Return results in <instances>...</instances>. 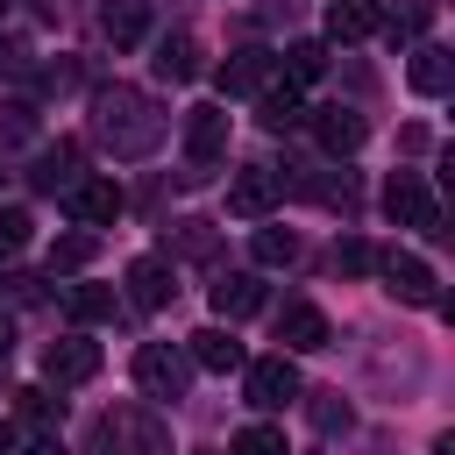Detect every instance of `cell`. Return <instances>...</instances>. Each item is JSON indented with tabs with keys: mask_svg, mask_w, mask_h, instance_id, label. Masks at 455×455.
Segmentation results:
<instances>
[{
	"mask_svg": "<svg viewBox=\"0 0 455 455\" xmlns=\"http://www.w3.org/2000/svg\"><path fill=\"white\" fill-rule=\"evenodd\" d=\"M92 135H100V149L107 156H149L156 142H164V114H156V100L149 92H135V85H100L92 92Z\"/></svg>",
	"mask_w": 455,
	"mask_h": 455,
	"instance_id": "obj_1",
	"label": "cell"
},
{
	"mask_svg": "<svg viewBox=\"0 0 455 455\" xmlns=\"http://www.w3.org/2000/svg\"><path fill=\"white\" fill-rule=\"evenodd\" d=\"M92 441H100V455H171V427L149 405H114Z\"/></svg>",
	"mask_w": 455,
	"mask_h": 455,
	"instance_id": "obj_2",
	"label": "cell"
},
{
	"mask_svg": "<svg viewBox=\"0 0 455 455\" xmlns=\"http://www.w3.org/2000/svg\"><path fill=\"white\" fill-rule=\"evenodd\" d=\"M384 213L398 220V228H441V199H434V185L419 178V171H398L391 185H384Z\"/></svg>",
	"mask_w": 455,
	"mask_h": 455,
	"instance_id": "obj_3",
	"label": "cell"
},
{
	"mask_svg": "<svg viewBox=\"0 0 455 455\" xmlns=\"http://www.w3.org/2000/svg\"><path fill=\"white\" fill-rule=\"evenodd\" d=\"M185 377H192V363H185L171 341H142V348H135V384H142V398H185Z\"/></svg>",
	"mask_w": 455,
	"mask_h": 455,
	"instance_id": "obj_4",
	"label": "cell"
},
{
	"mask_svg": "<svg viewBox=\"0 0 455 455\" xmlns=\"http://www.w3.org/2000/svg\"><path fill=\"white\" fill-rule=\"evenodd\" d=\"M242 398H249L256 412H284V405L299 398V370H291V355H263V363H249V370H242Z\"/></svg>",
	"mask_w": 455,
	"mask_h": 455,
	"instance_id": "obj_5",
	"label": "cell"
},
{
	"mask_svg": "<svg viewBox=\"0 0 455 455\" xmlns=\"http://www.w3.org/2000/svg\"><path fill=\"white\" fill-rule=\"evenodd\" d=\"M220 149H228V114L220 107H192L185 114V156H192L185 178H206V164H220Z\"/></svg>",
	"mask_w": 455,
	"mask_h": 455,
	"instance_id": "obj_6",
	"label": "cell"
},
{
	"mask_svg": "<svg viewBox=\"0 0 455 455\" xmlns=\"http://www.w3.org/2000/svg\"><path fill=\"white\" fill-rule=\"evenodd\" d=\"M100 370V341H85V334H64V341H50L43 348V377L64 391V384H85Z\"/></svg>",
	"mask_w": 455,
	"mask_h": 455,
	"instance_id": "obj_7",
	"label": "cell"
},
{
	"mask_svg": "<svg viewBox=\"0 0 455 455\" xmlns=\"http://www.w3.org/2000/svg\"><path fill=\"white\" fill-rule=\"evenodd\" d=\"M121 206H128V192H121L114 178H78V185H71V213H78L85 228H114Z\"/></svg>",
	"mask_w": 455,
	"mask_h": 455,
	"instance_id": "obj_8",
	"label": "cell"
},
{
	"mask_svg": "<svg viewBox=\"0 0 455 455\" xmlns=\"http://www.w3.org/2000/svg\"><path fill=\"white\" fill-rule=\"evenodd\" d=\"M377 270H384V284H391V299H405V306H434V270H427L419 256H405V249H391V256H377Z\"/></svg>",
	"mask_w": 455,
	"mask_h": 455,
	"instance_id": "obj_9",
	"label": "cell"
},
{
	"mask_svg": "<svg viewBox=\"0 0 455 455\" xmlns=\"http://www.w3.org/2000/svg\"><path fill=\"white\" fill-rule=\"evenodd\" d=\"M263 85H277V57H270V50H235V57L220 64V92H228V100L263 92Z\"/></svg>",
	"mask_w": 455,
	"mask_h": 455,
	"instance_id": "obj_10",
	"label": "cell"
},
{
	"mask_svg": "<svg viewBox=\"0 0 455 455\" xmlns=\"http://www.w3.org/2000/svg\"><path fill=\"white\" fill-rule=\"evenodd\" d=\"M277 341L306 355V348H327L334 334H327V313H320V306H306V299H291V306L277 313Z\"/></svg>",
	"mask_w": 455,
	"mask_h": 455,
	"instance_id": "obj_11",
	"label": "cell"
},
{
	"mask_svg": "<svg viewBox=\"0 0 455 455\" xmlns=\"http://www.w3.org/2000/svg\"><path fill=\"white\" fill-rule=\"evenodd\" d=\"M100 36L114 50H135L149 36V0H100Z\"/></svg>",
	"mask_w": 455,
	"mask_h": 455,
	"instance_id": "obj_12",
	"label": "cell"
},
{
	"mask_svg": "<svg viewBox=\"0 0 455 455\" xmlns=\"http://www.w3.org/2000/svg\"><path fill=\"white\" fill-rule=\"evenodd\" d=\"M270 206H277V178H270V171H235V178H228V213L263 220Z\"/></svg>",
	"mask_w": 455,
	"mask_h": 455,
	"instance_id": "obj_13",
	"label": "cell"
},
{
	"mask_svg": "<svg viewBox=\"0 0 455 455\" xmlns=\"http://www.w3.org/2000/svg\"><path fill=\"white\" fill-rule=\"evenodd\" d=\"M171 291H178V284H171V263H164V256H135V263H128V299H135V306L156 313V306H171Z\"/></svg>",
	"mask_w": 455,
	"mask_h": 455,
	"instance_id": "obj_14",
	"label": "cell"
},
{
	"mask_svg": "<svg viewBox=\"0 0 455 455\" xmlns=\"http://www.w3.org/2000/svg\"><path fill=\"white\" fill-rule=\"evenodd\" d=\"M384 28V7L377 0H334L327 7V36L334 43H363V36H377Z\"/></svg>",
	"mask_w": 455,
	"mask_h": 455,
	"instance_id": "obj_15",
	"label": "cell"
},
{
	"mask_svg": "<svg viewBox=\"0 0 455 455\" xmlns=\"http://www.w3.org/2000/svg\"><path fill=\"white\" fill-rule=\"evenodd\" d=\"M256 121H263L270 135L299 128V121H306V100H299V85H291V78H284V85H263V92H256Z\"/></svg>",
	"mask_w": 455,
	"mask_h": 455,
	"instance_id": "obj_16",
	"label": "cell"
},
{
	"mask_svg": "<svg viewBox=\"0 0 455 455\" xmlns=\"http://www.w3.org/2000/svg\"><path fill=\"white\" fill-rule=\"evenodd\" d=\"M313 135H320L327 156H348V149H363V114H348V107H320V114H313Z\"/></svg>",
	"mask_w": 455,
	"mask_h": 455,
	"instance_id": "obj_17",
	"label": "cell"
},
{
	"mask_svg": "<svg viewBox=\"0 0 455 455\" xmlns=\"http://www.w3.org/2000/svg\"><path fill=\"white\" fill-rule=\"evenodd\" d=\"M263 306V284L249 277V270H228V277H213V313L220 320H249Z\"/></svg>",
	"mask_w": 455,
	"mask_h": 455,
	"instance_id": "obj_18",
	"label": "cell"
},
{
	"mask_svg": "<svg viewBox=\"0 0 455 455\" xmlns=\"http://www.w3.org/2000/svg\"><path fill=\"white\" fill-rule=\"evenodd\" d=\"M185 363H199V370L228 377V370H242V341H235L228 327H199V334H192V355H185Z\"/></svg>",
	"mask_w": 455,
	"mask_h": 455,
	"instance_id": "obj_19",
	"label": "cell"
},
{
	"mask_svg": "<svg viewBox=\"0 0 455 455\" xmlns=\"http://www.w3.org/2000/svg\"><path fill=\"white\" fill-rule=\"evenodd\" d=\"M199 71V43L185 36V28H171V36H156V78H171V85H185Z\"/></svg>",
	"mask_w": 455,
	"mask_h": 455,
	"instance_id": "obj_20",
	"label": "cell"
},
{
	"mask_svg": "<svg viewBox=\"0 0 455 455\" xmlns=\"http://www.w3.org/2000/svg\"><path fill=\"white\" fill-rule=\"evenodd\" d=\"M28 178H36V192H71V185H78V142H57V149H43Z\"/></svg>",
	"mask_w": 455,
	"mask_h": 455,
	"instance_id": "obj_21",
	"label": "cell"
},
{
	"mask_svg": "<svg viewBox=\"0 0 455 455\" xmlns=\"http://www.w3.org/2000/svg\"><path fill=\"white\" fill-rule=\"evenodd\" d=\"M405 78H412V92H448V78H455V64H448V50H434V43H419L412 50V64H405Z\"/></svg>",
	"mask_w": 455,
	"mask_h": 455,
	"instance_id": "obj_22",
	"label": "cell"
},
{
	"mask_svg": "<svg viewBox=\"0 0 455 455\" xmlns=\"http://www.w3.org/2000/svg\"><path fill=\"white\" fill-rule=\"evenodd\" d=\"M64 306H71V320H78V327H100V320H114V306H121V299H114V284H71V299H64Z\"/></svg>",
	"mask_w": 455,
	"mask_h": 455,
	"instance_id": "obj_23",
	"label": "cell"
},
{
	"mask_svg": "<svg viewBox=\"0 0 455 455\" xmlns=\"http://www.w3.org/2000/svg\"><path fill=\"white\" fill-rule=\"evenodd\" d=\"M277 71H284L291 85H306V78H320V71H327V43H291V50L277 57Z\"/></svg>",
	"mask_w": 455,
	"mask_h": 455,
	"instance_id": "obj_24",
	"label": "cell"
},
{
	"mask_svg": "<svg viewBox=\"0 0 455 455\" xmlns=\"http://www.w3.org/2000/svg\"><path fill=\"white\" fill-rule=\"evenodd\" d=\"M291 256H299V235L291 228H256V263L263 270H284Z\"/></svg>",
	"mask_w": 455,
	"mask_h": 455,
	"instance_id": "obj_25",
	"label": "cell"
},
{
	"mask_svg": "<svg viewBox=\"0 0 455 455\" xmlns=\"http://www.w3.org/2000/svg\"><path fill=\"white\" fill-rule=\"evenodd\" d=\"M228 455H291V448H284L277 427H242V434L228 441Z\"/></svg>",
	"mask_w": 455,
	"mask_h": 455,
	"instance_id": "obj_26",
	"label": "cell"
},
{
	"mask_svg": "<svg viewBox=\"0 0 455 455\" xmlns=\"http://www.w3.org/2000/svg\"><path fill=\"white\" fill-rule=\"evenodd\" d=\"M85 263H92V235H57L50 270H85Z\"/></svg>",
	"mask_w": 455,
	"mask_h": 455,
	"instance_id": "obj_27",
	"label": "cell"
},
{
	"mask_svg": "<svg viewBox=\"0 0 455 455\" xmlns=\"http://www.w3.org/2000/svg\"><path fill=\"white\" fill-rule=\"evenodd\" d=\"M28 206H0V256H14V249H28Z\"/></svg>",
	"mask_w": 455,
	"mask_h": 455,
	"instance_id": "obj_28",
	"label": "cell"
},
{
	"mask_svg": "<svg viewBox=\"0 0 455 455\" xmlns=\"http://www.w3.org/2000/svg\"><path fill=\"white\" fill-rule=\"evenodd\" d=\"M334 263H341V270H348V277H370V270H377V249H370V242H363V235H348V242H341V249H334Z\"/></svg>",
	"mask_w": 455,
	"mask_h": 455,
	"instance_id": "obj_29",
	"label": "cell"
},
{
	"mask_svg": "<svg viewBox=\"0 0 455 455\" xmlns=\"http://www.w3.org/2000/svg\"><path fill=\"white\" fill-rule=\"evenodd\" d=\"M21 135H36V107L28 100H7L0 107V142H21Z\"/></svg>",
	"mask_w": 455,
	"mask_h": 455,
	"instance_id": "obj_30",
	"label": "cell"
},
{
	"mask_svg": "<svg viewBox=\"0 0 455 455\" xmlns=\"http://www.w3.org/2000/svg\"><path fill=\"white\" fill-rule=\"evenodd\" d=\"M427 21H434V0H405V7H398V21H391V43H398V36H419Z\"/></svg>",
	"mask_w": 455,
	"mask_h": 455,
	"instance_id": "obj_31",
	"label": "cell"
},
{
	"mask_svg": "<svg viewBox=\"0 0 455 455\" xmlns=\"http://www.w3.org/2000/svg\"><path fill=\"white\" fill-rule=\"evenodd\" d=\"M14 398H21V419H36V427H50V419H57L50 391H14Z\"/></svg>",
	"mask_w": 455,
	"mask_h": 455,
	"instance_id": "obj_32",
	"label": "cell"
},
{
	"mask_svg": "<svg viewBox=\"0 0 455 455\" xmlns=\"http://www.w3.org/2000/svg\"><path fill=\"white\" fill-rule=\"evenodd\" d=\"M178 228H185V235H178L185 256H206V249H213V228H206V220H178Z\"/></svg>",
	"mask_w": 455,
	"mask_h": 455,
	"instance_id": "obj_33",
	"label": "cell"
},
{
	"mask_svg": "<svg viewBox=\"0 0 455 455\" xmlns=\"http://www.w3.org/2000/svg\"><path fill=\"white\" fill-rule=\"evenodd\" d=\"M313 427H320V434H334V427H348V405H313Z\"/></svg>",
	"mask_w": 455,
	"mask_h": 455,
	"instance_id": "obj_34",
	"label": "cell"
},
{
	"mask_svg": "<svg viewBox=\"0 0 455 455\" xmlns=\"http://www.w3.org/2000/svg\"><path fill=\"white\" fill-rule=\"evenodd\" d=\"M14 71H21V50H14V43H0V78H14Z\"/></svg>",
	"mask_w": 455,
	"mask_h": 455,
	"instance_id": "obj_35",
	"label": "cell"
},
{
	"mask_svg": "<svg viewBox=\"0 0 455 455\" xmlns=\"http://www.w3.org/2000/svg\"><path fill=\"white\" fill-rule=\"evenodd\" d=\"M21 455H64V448H57V434H43V441H28Z\"/></svg>",
	"mask_w": 455,
	"mask_h": 455,
	"instance_id": "obj_36",
	"label": "cell"
},
{
	"mask_svg": "<svg viewBox=\"0 0 455 455\" xmlns=\"http://www.w3.org/2000/svg\"><path fill=\"white\" fill-rule=\"evenodd\" d=\"M0 455H14V427L7 419H0Z\"/></svg>",
	"mask_w": 455,
	"mask_h": 455,
	"instance_id": "obj_37",
	"label": "cell"
},
{
	"mask_svg": "<svg viewBox=\"0 0 455 455\" xmlns=\"http://www.w3.org/2000/svg\"><path fill=\"white\" fill-rule=\"evenodd\" d=\"M0 363H7V320H0Z\"/></svg>",
	"mask_w": 455,
	"mask_h": 455,
	"instance_id": "obj_38",
	"label": "cell"
},
{
	"mask_svg": "<svg viewBox=\"0 0 455 455\" xmlns=\"http://www.w3.org/2000/svg\"><path fill=\"white\" fill-rule=\"evenodd\" d=\"M7 7H14V0H0V14H7Z\"/></svg>",
	"mask_w": 455,
	"mask_h": 455,
	"instance_id": "obj_39",
	"label": "cell"
}]
</instances>
